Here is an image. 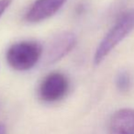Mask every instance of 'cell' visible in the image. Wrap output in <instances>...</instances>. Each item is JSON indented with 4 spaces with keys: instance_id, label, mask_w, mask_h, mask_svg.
I'll return each instance as SVG.
<instances>
[{
    "instance_id": "6da1fadb",
    "label": "cell",
    "mask_w": 134,
    "mask_h": 134,
    "mask_svg": "<svg viewBox=\"0 0 134 134\" xmlns=\"http://www.w3.org/2000/svg\"><path fill=\"white\" fill-rule=\"evenodd\" d=\"M134 30V8L124 12L105 35L94 54L93 63L99 65L106 57Z\"/></svg>"
},
{
    "instance_id": "7a4b0ae2",
    "label": "cell",
    "mask_w": 134,
    "mask_h": 134,
    "mask_svg": "<svg viewBox=\"0 0 134 134\" xmlns=\"http://www.w3.org/2000/svg\"><path fill=\"white\" fill-rule=\"evenodd\" d=\"M42 53L41 43L35 41H23L14 43L8 48L6 59L12 69L24 72L32 69L41 61Z\"/></svg>"
},
{
    "instance_id": "3957f363",
    "label": "cell",
    "mask_w": 134,
    "mask_h": 134,
    "mask_svg": "<svg viewBox=\"0 0 134 134\" xmlns=\"http://www.w3.org/2000/svg\"><path fill=\"white\" fill-rule=\"evenodd\" d=\"M69 86V80L63 74L52 72L41 81L39 86V97L44 102H57L67 95Z\"/></svg>"
},
{
    "instance_id": "277c9868",
    "label": "cell",
    "mask_w": 134,
    "mask_h": 134,
    "mask_svg": "<svg viewBox=\"0 0 134 134\" xmlns=\"http://www.w3.org/2000/svg\"><path fill=\"white\" fill-rule=\"evenodd\" d=\"M77 38L73 32L64 31L56 35L48 44L42 53L43 63L46 66L52 65L64 58L75 49Z\"/></svg>"
},
{
    "instance_id": "5b68a950",
    "label": "cell",
    "mask_w": 134,
    "mask_h": 134,
    "mask_svg": "<svg viewBox=\"0 0 134 134\" xmlns=\"http://www.w3.org/2000/svg\"><path fill=\"white\" fill-rule=\"evenodd\" d=\"M67 0H36L28 9L25 19L30 23H38L54 16Z\"/></svg>"
},
{
    "instance_id": "8992f818",
    "label": "cell",
    "mask_w": 134,
    "mask_h": 134,
    "mask_svg": "<svg viewBox=\"0 0 134 134\" xmlns=\"http://www.w3.org/2000/svg\"><path fill=\"white\" fill-rule=\"evenodd\" d=\"M110 128L114 134H134V109L117 110L110 119Z\"/></svg>"
},
{
    "instance_id": "52a82bcc",
    "label": "cell",
    "mask_w": 134,
    "mask_h": 134,
    "mask_svg": "<svg viewBox=\"0 0 134 134\" xmlns=\"http://www.w3.org/2000/svg\"><path fill=\"white\" fill-rule=\"evenodd\" d=\"M115 84L119 92L126 93L131 87V76L127 71L119 72L116 76Z\"/></svg>"
},
{
    "instance_id": "ba28073f",
    "label": "cell",
    "mask_w": 134,
    "mask_h": 134,
    "mask_svg": "<svg viewBox=\"0 0 134 134\" xmlns=\"http://www.w3.org/2000/svg\"><path fill=\"white\" fill-rule=\"evenodd\" d=\"M0 134H6V127L3 124H0Z\"/></svg>"
}]
</instances>
